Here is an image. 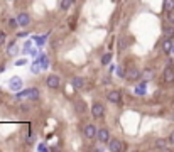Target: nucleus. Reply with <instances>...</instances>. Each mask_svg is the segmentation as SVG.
<instances>
[{
	"label": "nucleus",
	"mask_w": 174,
	"mask_h": 152,
	"mask_svg": "<svg viewBox=\"0 0 174 152\" xmlns=\"http://www.w3.org/2000/svg\"><path fill=\"white\" fill-rule=\"evenodd\" d=\"M162 81L166 85H172L174 83V66H172V61H167V66L164 68L162 71Z\"/></svg>",
	"instance_id": "1"
},
{
	"label": "nucleus",
	"mask_w": 174,
	"mask_h": 152,
	"mask_svg": "<svg viewBox=\"0 0 174 152\" xmlns=\"http://www.w3.org/2000/svg\"><path fill=\"white\" fill-rule=\"evenodd\" d=\"M92 117L93 118H103L105 117V105L102 101H93L92 105Z\"/></svg>",
	"instance_id": "2"
},
{
	"label": "nucleus",
	"mask_w": 174,
	"mask_h": 152,
	"mask_svg": "<svg viewBox=\"0 0 174 152\" xmlns=\"http://www.w3.org/2000/svg\"><path fill=\"white\" fill-rule=\"evenodd\" d=\"M140 76H142V71H140L139 68H135V66L128 68L125 71V80L127 81H137V80H140Z\"/></svg>",
	"instance_id": "3"
},
{
	"label": "nucleus",
	"mask_w": 174,
	"mask_h": 152,
	"mask_svg": "<svg viewBox=\"0 0 174 152\" xmlns=\"http://www.w3.org/2000/svg\"><path fill=\"white\" fill-rule=\"evenodd\" d=\"M107 100H108L110 103L122 105V93H120V90H110V91L107 93Z\"/></svg>",
	"instance_id": "4"
},
{
	"label": "nucleus",
	"mask_w": 174,
	"mask_h": 152,
	"mask_svg": "<svg viewBox=\"0 0 174 152\" xmlns=\"http://www.w3.org/2000/svg\"><path fill=\"white\" fill-rule=\"evenodd\" d=\"M97 134H98V129H97L93 124H86L85 127H83V135H85L88 140L95 139V137H97Z\"/></svg>",
	"instance_id": "5"
},
{
	"label": "nucleus",
	"mask_w": 174,
	"mask_h": 152,
	"mask_svg": "<svg viewBox=\"0 0 174 152\" xmlns=\"http://www.w3.org/2000/svg\"><path fill=\"white\" fill-rule=\"evenodd\" d=\"M46 85H47L49 90H57L59 85H61V78L57 75H49L47 80H46Z\"/></svg>",
	"instance_id": "6"
},
{
	"label": "nucleus",
	"mask_w": 174,
	"mask_h": 152,
	"mask_svg": "<svg viewBox=\"0 0 174 152\" xmlns=\"http://www.w3.org/2000/svg\"><path fill=\"white\" fill-rule=\"evenodd\" d=\"M97 139H98V142H100V144H108V140H110V130L107 129V127L98 129Z\"/></svg>",
	"instance_id": "7"
},
{
	"label": "nucleus",
	"mask_w": 174,
	"mask_h": 152,
	"mask_svg": "<svg viewBox=\"0 0 174 152\" xmlns=\"http://www.w3.org/2000/svg\"><path fill=\"white\" fill-rule=\"evenodd\" d=\"M9 88L12 91H20L22 90V80L19 76H12L10 81H9Z\"/></svg>",
	"instance_id": "8"
},
{
	"label": "nucleus",
	"mask_w": 174,
	"mask_h": 152,
	"mask_svg": "<svg viewBox=\"0 0 174 152\" xmlns=\"http://www.w3.org/2000/svg\"><path fill=\"white\" fill-rule=\"evenodd\" d=\"M108 150H112V152L123 150V144L120 142L118 139H110V140H108Z\"/></svg>",
	"instance_id": "9"
},
{
	"label": "nucleus",
	"mask_w": 174,
	"mask_h": 152,
	"mask_svg": "<svg viewBox=\"0 0 174 152\" xmlns=\"http://www.w3.org/2000/svg\"><path fill=\"white\" fill-rule=\"evenodd\" d=\"M169 139H157L154 142V149L156 150H167L169 149Z\"/></svg>",
	"instance_id": "10"
},
{
	"label": "nucleus",
	"mask_w": 174,
	"mask_h": 152,
	"mask_svg": "<svg viewBox=\"0 0 174 152\" xmlns=\"http://www.w3.org/2000/svg\"><path fill=\"white\" fill-rule=\"evenodd\" d=\"M17 22H19L20 27H27L29 24H31V15L26 14V12H20L17 15Z\"/></svg>",
	"instance_id": "11"
},
{
	"label": "nucleus",
	"mask_w": 174,
	"mask_h": 152,
	"mask_svg": "<svg viewBox=\"0 0 174 152\" xmlns=\"http://www.w3.org/2000/svg\"><path fill=\"white\" fill-rule=\"evenodd\" d=\"M172 46H174L172 39H169V37H164L162 44H161V49H162V52H164V54H169V52H172Z\"/></svg>",
	"instance_id": "12"
},
{
	"label": "nucleus",
	"mask_w": 174,
	"mask_h": 152,
	"mask_svg": "<svg viewBox=\"0 0 174 152\" xmlns=\"http://www.w3.org/2000/svg\"><path fill=\"white\" fill-rule=\"evenodd\" d=\"M71 85H73V88H74V90H83V88H85V78H81V76H74L73 80H71Z\"/></svg>",
	"instance_id": "13"
},
{
	"label": "nucleus",
	"mask_w": 174,
	"mask_h": 152,
	"mask_svg": "<svg viewBox=\"0 0 174 152\" xmlns=\"http://www.w3.org/2000/svg\"><path fill=\"white\" fill-rule=\"evenodd\" d=\"M74 110H76L78 115H85L86 113V103L83 100H76L74 101Z\"/></svg>",
	"instance_id": "14"
},
{
	"label": "nucleus",
	"mask_w": 174,
	"mask_h": 152,
	"mask_svg": "<svg viewBox=\"0 0 174 152\" xmlns=\"http://www.w3.org/2000/svg\"><path fill=\"white\" fill-rule=\"evenodd\" d=\"M154 76H156V73H154V69H151V68H146V69H142V81H151V80H154Z\"/></svg>",
	"instance_id": "15"
},
{
	"label": "nucleus",
	"mask_w": 174,
	"mask_h": 152,
	"mask_svg": "<svg viewBox=\"0 0 174 152\" xmlns=\"http://www.w3.org/2000/svg\"><path fill=\"white\" fill-rule=\"evenodd\" d=\"M134 93H135L137 96H144V95H146V93H147V90H146V81L135 86V88H134Z\"/></svg>",
	"instance_id": "16"
},
{
	"label": "nucleus",
	"mask_w": 174,
	"mask_h": 152,
	"mask_svg": "<svg viewBox=\"0 0 174 152\" xmlns=\"http://www.w3.org/2000/svg\"><path fill=\"white\" fill-rule=\"evenodd\" d=\"M17 52H19V46H17L15 41H12V42L9 44V49H7V54H9V56H15Z\"/></svg>",
	"instance_id": "17"
},
{
	"label": "nucleus",
	"mask_w": 174,
	"mask_h": 152,
	"mask_svg": "<svg viewBox=\"0 0 174 152\" xmlns=\"http://www.w3.org/2000/svg\"><path fill=\"white\" fill-rule=\"evenodd\" d=\"M164 37L174 39V24H171V26H164Z\"/></svg>",
	"instance_id": "18"
},
{
	"label": "nucleus",
	"mask_w": 174,
	"mask_h": 152,
	"mask_svg": "<svg viewBox=\"0 0 174 152\" xmlns=\"http://www.w3.org/2000/svg\"><path fill=\"white\" fill-rule=\"evenodd\" d=\"M39 63H41V68H42V71H44V69L49 68V57L46 54H41L39 56Z\"/></svg>",
	"instance_id": "19"
},
{
	"label": "nucleus",
	"mask_w": 174,
	"mask_h": 152,
	"mask_svg": "<svg viewBox=\"0 0 174 152\" xmlns=\"http://www.w3.org/2000/svg\"><path fill=\"white\" fill-rule=\"evenodd\" d=\"M164 10L167 12H174V0H164Z\"/></svg>",
	"instance_id": "20"
},
{
	"label": "nucleus",
	"mask_w": 174,
	"mask_h": 152,
	"mask_svg": "<svg viewBox=\"0 0 174 152\" xmlns=\"http://www.w3.org/2000/svg\"><path fill=\"white\" fill-rule=\"evenodd\" d=\"M41 69H42V68H41V63H39V59H36L34 63H31V71L34 73V75H37V73H39Z\"/></svg>",
	"instance_id": "21"
},
{
	"label": "nucleus",
	"mask_w": 174,
	"mask_h": 152,
	"mask_svg": "<svg viewBox=\"0 0 174 152\" xmlns=\"http://www.w3.org/2000/svg\"><path fill=\"white\" fill-rule=\"evenodd\" d=\"M39 88H31V91H29V100H37L39 98Z\"/></svg>",
	"instance_id": "22"
},
{
	"label": "nucleus",
	"mask_w": 174,
	"mask_h": 152,
	"mask_svg": "<svg viewBox=\"0 0 174 152\" xmlns=\"http://www.w3.org/2000/svg\"><path fill=\"white\" fill-rule=\"evenodd\" d=\"M112 57H113V54H112V52H107V54L102 57V64H103V66H108L110 61H112Z\"/></svg>",
	"instance_id": "23"
},
{
	"label": "nucleus",
	"mask_w": 174,
	"mask_h": 152,
	"mask_svg": "<svg viewBox=\"0 0 174 152\" xmlns=\"http://www.w3.org/2000/svg\"><path fill=\"white\" fill-rule=\"evenodd\" d=\"M71 3H73V0H63V2H61V9L68 10L69 7H71Z\"/></svg>",
	"instance_id": "24"
},
{
	"label": "nucleus",
	"mask_w": 174,
	"mask_h": 152,
	"mask_svg": "<svg viewBox=\"0 0 174 152\" xmlns=\"http://www.w3.org/2000/svg\"><path fill=\"white\" fill-rule=\"evenodd\" d=\"M5 42H7V34L3 31H0V47H2Z\"/></svg>",
	"instance_id": "25"
},
{
	"label": "nucleus",
	"mask_w": 174,
	"mask_h": 152,
	"mask_svg": "<svg viewBox=\"0 0 174 152\" xmlns=\"http://www.w3.org/2000/svg\"><path fill=\"white\" fill-rule=\"evenodd\" d=\"M31 51H32V42H31V41H27L26 46H24V52H26V54H29Z\"/></svg>",
	"instance_id": "26"
},
{
	"label": "nucleus",
	"mask_w": 174,
	"mask_h": 152,
	"mask_svg": "<svg viewBox=\"0 0 174 152\" xmlns=\"http://www.w3.org/2000/svg\"><path fill=\"white\" fill-rule=\"evenodd\" d=\"M17 26H19L17 19H10V20H9V27H10V29H15Z\"/></svg>",
	"instance_id": "27"
},
{
	"label": "nucleus",
	"mask_w": 174,
	"mask_h": 152,
	"mask_svg": "<svg viewBox=\"0 0 174 152\" xmlns=\"http://www.w3.org/2000/svg\"><path fill=\"white\" fill-rule=\"evenodd\" d=\"M46 39H47V37H46V36H44V37H36V42H37V44H39V46H42V44H44V42H46Z\"/></svg>",
	"instance_id": "28"
},
{
	"label": "nucleus",
	"mask_w": 174,
	"mask_h": 152,
	"mask_svg": "<svg viewBox=\"0 0 174 152\" xmlns=\"http://www.w3.org/2000/svg\"><path fill=\"white\" fill-rule=\"evenodd\" d=\"M117 75H118L120 78H125V73H123V68H122V66H118V69H117Z\"/></svg>",
	"instance_id": "29"
},
{
	"label": "nucleus",
	"mask_w": 174,
	"mask_h": 152,
	"mask_svg": "<svg viewBox=\"0 0 174 152\" xmlns=\"http://www.w3.org/2000/svg\"><path fill=\"white\" fill-rule=\"evenodd\" d=\"M26 63H27L26 59H17V61H15V66H24Z\"/></svg>",
	"instance_id": "30"
},
{
	"label": "nucleus",
	"mask_w": 174,
	"mask_h": 152,
	"mask_svg": "<svg viewBox=\"0 0 174 152\" xmlns=\"http://www.w3.org/2000/svg\"><path fill=\"white\" fill-rule=\"evenodd\" d=\"M167 20L171 24H174V12H169V15H167Z\"/></svg>",
	"instance_id": "31"
},
{
	"label": "nucleus",
	"mask_w": 174,
	"mask_h": 152,
	"mask_svg": "<svg viewBox=\"0 0 174 152\" xmlns=\"http://www.w3.org/2000/svg\"><path fill=\"white\" fill-rule=\"evenodd\" d=\"M169 142H171V144H174V132H172L171 135H169Z\"/></svg>",
	"instance_id": "32"
},
{
	"label": "nucleus",
	"mask_w": 174,
	"mask_h": 152,
	"mask_svg": "<svg viewBox=\"0 0 174 152\" xmlns=\"http://www.w3.org/2000/svg\"><path fill=\"white\" fill-rule=\"evenodd\" d=\"M108 71H110V75H112V73H113V71H115V66H113V64H112V66L108 68Z\"/></svg>",
	"instance_id": "33"
},
{
	"label": "nucleus",
	"mask_w": 174,
	"mask_h": 152,
	"mask_svg": "<svg viewBox=\"0 0 174 152\" xmlns=\"http://www.w3.org/2000/svg\"><path fill=\"white\" fill-rule=\"evenodd\" d=\"M5 68H7L5 64H2V66H0V73H2V71H5Z\"/></svg>",
	"instance_id": "34"
},
{
	"label": "nucleus",
	"mask_w": 174,
	"mask_h": 152,
	"mask_svg": "<svg viewBox=\"0 0 174 152\" xmlns=\"http://www.w3.org/2000/svg\"><path fill=\"white\" fill-rule=\"evenodd\" d=\"M172 52H174V46H172Z\"/></svg>",
	"instance_id": "35"
}]
</instances>
